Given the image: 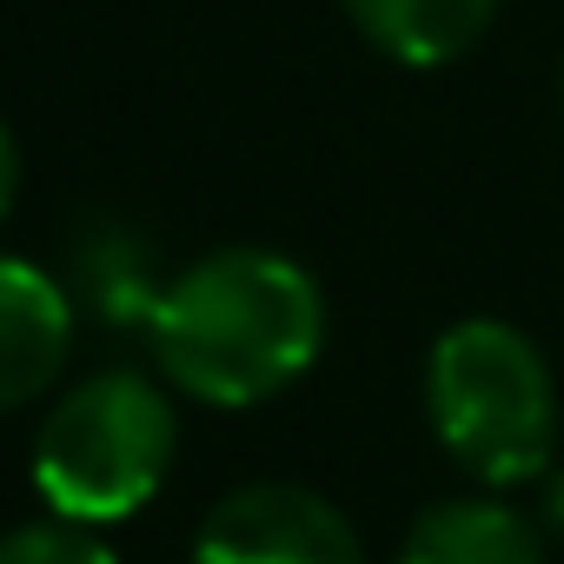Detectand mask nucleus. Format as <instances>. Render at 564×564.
Wrapping results in <instances>:
<instances>
[{
    "mask_svg": "<svg viewBox=\"0 0 564 564\" xmlns=\"http://www.w3.org/2000/svg\"><path fill=\"white\" fill-rule=\"evenodd\" d=\"M147 333L180 392L239 412L286 392L319 359L326 300L300 259L265 246H226L173 272Z\"/></svg>",
    "mask_w": 564,
    "mask_h": 564,
    "instance_id": "f257e3e1",
    "label": "nucleus"
},
{
    "mask_svg": "<svg viewBox=\"0 0 564 564\" xmlns=\"http://www.w3.org/2000/svg\"><path fill=\"white\" fill-rule=\"evenodd\" d=\"M425 412L438 445L478 485H524L557 452V386L544 352L505 319H458L425 359Z\"/></svg>",
    "mask_w": 564,
    "mask_h": 564,
    "instance_id": "f03ea898",
    "label": "nucleus"
},
{
    "mask_svg": "<svg viewBox=\"0 0 564 564\" xmlns=\"http://www.w3.org/2000/svg\"><path fill=\"white\" fill-rule=\"evenodd\" d=\"M173 445H180V419L153 379L94 372L47 412L34 438V485L61 518L113 524L166 485Z\"/></svg>",
    "mask_w": 564,
    "mask_h": 564,
    "instance_id": "7ed1b4c3",
    "label": "nucleus"
},
{
    "mask_svg": "<svg viewBox=\"0 0 564 564\" xmlns=\"http://www.w3.org/2000/svg\"><path fill=\"white\" fill-rule=\"evenodd\" d=\"M193 564H366V551L333 498L306 485H239L206 511Z\"/></svg>",
    "mask_w": 564,
    "mask_h": 564,
    "instance_id": "20e7f679",
    "label": "nucleus"
},
{
    "mask_svg": "<svg viewBox=\"0 0 564 564\" xmlns=\"http://www.w3.org/2000/svg\"><path fill=\"white\" fill-rule=\"evenodd\" d=\"M74 346V293L54 272L0 252V412L41 399Z\"/></svg>",
    "mask_w": 564,
    "mask_h": 564,
    "instance_id": "39448f33",
    "label": "nucleus"
},
{
    "mask_svg": "<svg viewBox=\"0 0 564 564\" xmlns=\"http://www.w3.org/2000/svg\"><path fill=\"white\" fill-rule=\"evenodd\" d=\"M61 286L74 293V306L100 313L107 326H153L160 300L173 279H160L147 239L120 219H87L67 246V279Z\"/></svg>",
    "mask_w": 564,
    "mask_h": 564,
    "instance_id": "423d86ee",
    "label": "nucleus"
},
{
    "mask_svg": "<svg viewBox=\"0 0 564 564\" xmlns=\"http://www.w3.org/2000/svg\"><path fill=\"white\" fill-rule=\"evenodd\" d=\"M399 564H544L538 524L498 498H452L419 511L399 544Z\"/></svg>",
    "mask_w": 564,
    "mask_h": 564,
    "instance_id": "0eeeda50",
    "label": "nucleus"
},
{
    "mask_svg": "<svg viewBox=\"0 0 564 564\" xmlns=\"http://www.w3.org/2000/svg\"><path fill=\"white\" fill-rule=\"evenodd\" d=\"M346 14L399 67H445L485 41L498 0H346Z\"/></svg>",
    "mask_w": 564,
    "mask_h": 564,
    "instance_id": "6e6552de",
    "label": "nucleus"
},
{
    "mask_svg": "<svg viewBox=\"0 0 564 564\" xmlns=\"http://www.w3.org/2000/svg\"><path fill=\"white\" fill-rule=\"evenodd\" d=\"M0 564H120L94 524H74V518H41V524H21L0 538Z\"/></svg>",
    "mask_w": 564,
    "mask_h": 564,
    "instance_id": "1a4fd4ad",
    "label": "nucleus"
},
{
    "mask_svg": "<svg viewBox=\"0 0 564 564\" xmlns=\"http://www.w3.org/2000/svg\"><path fill=\"white\" fill-rule=\"evenodd\" d=\"M14 186H21V147H14L8 127H0V219H8V206H14Z\"/></svg>",
    "mask_w": 564,
    "mask_h": 564,
    "instance_id": "9d476101",
    "label": "nucleus"
},
{
    "mask_svg": "<svg viewBox=\"0 0 564 564\" xmlns=\"http://www.w3.org/2000/svg\"><path fill=\"white\" fill-rule=\"evenodd\" d=\"M544 531H551V538H564V465H551V471H544Z\"/></svg>",
    "mask_w": 564,
    "mask_h": 564,
    "instance_id": "9b49d317",
    "label": "nucleus"
},
{
    "mask_svg": "<svg viewBox=\"0 0 564 564\" xmlns=\"http://www.w3.org/2000/svg\"><path fill=\"white\" fill-rule=\"evenodd\" d=\"M557 113H564V80H557Z\"/></svg>",
    "mask_w": 564,
    "mask_h": 564,
    "instance_id": "f8f14e48",
    "label": "nucleus"
}]
</instances>
